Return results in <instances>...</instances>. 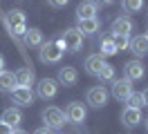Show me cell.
Here are the masks:
<instances>
[{"label": "cell", "instance_id": "9c48e42d", "mask_svg": "<svg viewBox=\"0 0 148 134\" xmlns=\"http://www.w3.org/2000/svg\"><path fill=\"white\" fill-rule=\"evenodd\" d=\"M36 92H38V96L45 98V101L47 98H54L56 92H58V83H56L54 78H43V80H38Z\"/></svg>", "mask_w": 148, "mask_h": 134}, {"label": "cell", "instance_id": "cb8c5ba5", "mask_svg": "<svg viewBox=\"0 0 148 134\" xmlns=\"http://www.w3.org/2000/svg\"><path fill=\"white\" fill-rule=\"evenodd\" d=\"M126 103H128V107H130V110H139V112H141V107H144V101H141V94H135V92L130 94V98L126 101Z\"/></svg>", "mask_w": 148, "mask_h": 134}, {"label": "cell", "instance_id": "52a82bcc", "mask_svg": "<svg viewBox=\"0 0 148 134\" xmlns=\"http://www.w3.org/2000/svg\"><path fill=\"white\" fill-rule=\"evenodd\" d=\"M132 29H135V22L128 16H121V18L112 20V36H126V38H130Z\"/></svg>", "mask_w": 148, "mask_h": 134}, {"label": "cell", "instance_id": "8fae6325", "mask_svg": "<svg viewBox=\"0 0 148 134\" xmlns=\"http://www.w3.org/2000/svg\"><path fill=\"white\" fill-rule=\"evenodd\" d=\"M0 121L5 125H9L11 130H18V125L23 123V114H20L18 107H7V110L2 112V116H0Z\"/></svg>", "mask_w": 148, "mask_h": 134}, {"label": "cell", "instance_id": "e0dca14e", "mask_svg": "<svg viewBox=\"0 0 148 134\" xmlns=\"http://www.w3.org/2000/svg\"><path fill=\"white\" fill-rule=\"evenodd\" d=\"M121 123L126 125V127H137V125L141 123V112H139V110L126 107V110L121 112Z\"/></svg>", "mask_w": 148, "mask_h": 134}, {"label": "cell", "instance_id": "9a60e30c", "mask_svg": "<svg viewBox=\"0 0 148 134\" xmlns=\"http://www.w3.org/2000/svg\"><path fill=\"white\" fill-rule=\"evenodd\" d=\"M76 80H79V71L74 69V67H61V69H58V78H56V83L70 87V85H74Z\"/></svg>", "mask_w": 148, "mask_h": 134}, {"label": "cell", "instance_id": "2e32d148", "mask_svg": "<svg viewBox=\"0 0 148 134\" xmlns=\"http://www.w3.org/2000/svg\"><path fill=\"white\" fill-rule=\"evenodd\" d=\"M130 52L135 54V56H146L148 54V38H146V34L144 36H135V38H130Z\"/></svg>", "mask_w": 148, "mask_h": 134}, {"label": "cell", "instance_id": "d4e9b609", "mask_svg": "<svg viewBox=\"0 0 148 134\" xmlns=\"http://www.w3.org/2000/svg\"><path fill=\"white\" fill-rule=\"evenodd\" d=\"M112 43H114V49H117V52H123V49H128L130 38H126V36H112Z\"/></svg>", "mask_w": 148, "mask_h": 134}, {"label": "cell", "instance_id": "5b68a950", "mask_svg": "<svg viewBox=\"0 0 148 134\" xmlns=\"http://www.w3.org/2000/svg\"><path fill=\"white\" fill-rule=\"evenodd\" d=\"M132 94V83L126 78H114L112 80V96L117 101H128Z\"/></svg>", "mask_w": 148, "mask_h": 134}, {"label": "cell", "instance_id": "83f0119b", "mask_svg": "<svg viewBox=\"0 0 148 134\" xmlns=\"http://www.w3.org/2000/svg\"><path fill=\"white\" fill-rule=\"evenodd\" d=\"M34 134H56V132H54V130H49V127H38Z\"/></svg>", "mask_w": 148, "mask_h": 134}, {"label": "cell", "instance_id": "d6a6232c", "mask_svg": "<svg viewBox=\"0 0 148 134\" xmlns=\"http://www.w3.org/2000/svg\"><path fill=\"white\" fill-rule=\"evenodd\" d=\"M146 130H148V118H146Z\"/></svg>", "mask_w": 148, "mask_h": 134}, {"label": "cell", "instance_id": "4fadbf2b", "mask_svg": "<svg viewBox=\"0 0 148 134\" xmlns=\"http://www.w3.org/2000/svg\"><path fill=\"white\" fill-rule=\"evenodd\" d=\"M123 71H126V80H139V78H144V65L135 58V61H128L126 63V67H123Z\"/></svg>", "mask_w": 148, "mask_h": 134}, {"label": "cell", "instance_id": "603a6c76", "mask_svg": "<svg viewBox=\"0 0 148 134\" xmlns=\"http://www.w3.org/2000/svg\"><path fill=\"white\" fill-rule=\"evenodd\" d=\"M97 78H101V80H114V67H112L110 63H106L101 67V71L97 74Z\"/></svg>", "mask_w": 148, "mask_h": 134}, {"label": "cell", "instance_id": "277c9868", "mask_svg": "<svg viewBox=\"0 0 148 134\" xmlns=\"http://www.w3.org/2000/svg\"><path fill=\"white\" fill-rule=\"evenodd\" d=\"M85 101H88V105L90 107H103L106 103H108V89L103 87V85H94V87L88 89V96H85Z\"/></svg>", "mask_w": 148, "mask_h": 134}, {"label": "cell", "instance_id": "836d02e7", "mask_svg": "<svg viewBox=\"0 0 148 134\" xmlns=\"http://www.w3.org/2000/svg\"><path fill=\"white\" fill-rule=\"evenodd\" d=\"M146 38H148V34H146Z\"/></svg>", "mask_w": 148, "mask_h": 134}, {"label": "cell", "instance_id": "d6986e66", "mask_svg": "<svg viewBox=\"0 0 148 134\" xmlns=\"http://www.w3.org/2000/svg\"><path fill=\"white\" fill-rule=\"evenodd\" d=\"M103 65H106V61H103L99 54H92V56L85 58V69H88V74H92V76H97V74L101 71Z\"/></svg>", "mask_w": 148, "mask_h": 134}, {"label": "cell", "instance_id": "3957f363", "mask_svg": "<svg viewBox=\"0 0 148 134\" xmlns=\"http://www.w3.org/2000/svg\"><path fill=\"white\" fill-rule=\"evenodd\" d=\"M38 56H40L43 63H58L63 58V49L56 43H43L40 49H38Z\"/></svg>", "mask_w": 148, "mask_h": 134}, {"label": "cell", "instance_id": "f1b7e54d", "mask_svg": "<svg viewBox=\"0 0 148 134\" xmlns=\"http://www.w3.org/2000/svg\"><path fill=\"white\" fill-rule=\"evenodd\" d=\"M49 5H52V7H65V2H63V0H52Z\"/></svg>", "mask_w": 148, "mask_h": 134}, {"label": "cell", "instance_id": "ac0fdd59", "mask_svg": "<svg viewBox=\"0 0 148 134\" xmlns=\"http://www.w3.org/2000/svg\"><path fill=\"white\" fill-rule=\"evenodd\" d=\"M99 27H101L99 18H90V20H79L76 31H79L81 36H85V34H97V31H99Z\"/></svg>", "mask_w": 148, "mask_h": 134}, {"label": "cell", "instance_id": "4dcf8cb0", "mask_svg": "<svg viewBox=\"0 0 148 134\" xmlns=\"http://www.w3.org/2000/svg\"><path fill=\"white\" fill-rule=\"evenodd\" d=\"M0 71H5V58H2V54H0Z\"/></svg>", "mask_w": 148, "mask_h": 134}, {"label": "cell", "instance_id": "f546056e", "mask_svg": "<svg viewBox=\"0 0 148 134\" xmlns=\"http://www.w3.org/2000/svg\"><path fill=\"white\" fill-rule=\"evenodd\" d=\"M141 101H144V105H148V89L141 92Z\"/></svg>", "mask_w": 148, "mask_h": 134}, {"label": "cell", "instance_id": "5bb4252c", "mask_svg": "<svg viewBox=\"0 0 148 134\" xmlns=\"http://www.w3.org/2000/svg\"><path fill=\"white\" fill-rule=\"evenodd\" d=\"M97 11H99L97 2H81L76 7V18L79 20H90V18H97Z\"/></svg>", "mask_w": 148, "mask_h": 134}, {"label": "cell", "instance_id": "44dd1931", "mask_svg": "<svg viewBox=\"0 0 148 134\" xmlns=\"http://www.w3.org/2000/svg\"><path fill=\"white\" fill-rule=\"evenodd\" d=\"M18 87V85H16V76H14V74H11V71H0V92H14V89Z\"/></svg>", "mask_w": 148, "mask_h": 134}, {"label": "cell", "instance_id": "8992f818", "mask_svg": "<svg viewBox=\"0 0 148 134\" xmlns=\"http://www.w3.org/2000/svg\"><path fill=\"white\" fill-rule=\"evenodd\" d=\"M85 114H88L85 105L79 103V101H74V103H70L67 110H65V121H70V123H83Z\"/></svg>", "mask_w": 148, "mask_h": 134}, {"label": "cell", "instance_id": "ffe728a7", "mask_svg": "<svg viewBox=\"0 0 148 134\" xmlns=\"http://www.w3.org/2000/svg\"><path fill=\"white\" fill-rule=\"evenodd\" d=\"M25 43H27V47H38V49H40V45L45 43V40H43V31L36 29V27L27 29V31H25Z\"/></svg>", "mask_w": 148, "mask_h": 134}, {"label": "cell", "instance_id": "30bf717a", "mask_svg": "<svg viewBox=\"0 0 148 134\" xmlns=\"http://www.w3.org/2000/svg\"><path fill=\"white\" fill-rule=\"evenodd\" d=\"M81 45H83V36L79 34L76 29H67L63 34V47L67 52H79Z\"/></svg>", "mask_w": 148, "mask_h": 134}, {"label": "cell", "instance_id": "7402d4cb", "mask_svg": "<svg viewBox=\"0 0 148 134\" xmlns=\"http://www.w3.org/2000/svg\"><path fill=\"white\" fill-rule=\"evenodd\" d=\"M114 54H117V49H114V43H112V36H106V38H103L101 40V54H99V56H114Z\"/></svg>", "mask_w": 148, "mask_h": 134}, {"label": "cell", "instance_id": "1f68e13d", "mask_svg": "<svg viewBox=\"0 0 148 134\" xmlns=\"http://www.w3.org/2000/svg\"><path fill=\"white\" fill-rule=\"evenodd\" d=\"M11 134H27V132H23V130H14Z\"/></svg>", "mask_w": 148, "mask_h": 134}, {"label": "cell", "instance_id": "7c38bea8", "mask_svg": "<svg viewBox=\"0 0 148 134\" xmlns=\"http://www.w3.org/2000/svg\"><path fill=\"white\" fill-rule=\"evenodd\" d=\"M14 76H16V85H18V87H29L32 89L34 80H36V74H34L32 67H20Z\"/></svg>", "mask_w": 148, "mask_h": 134}, {"label": "cell", "instance_id": "4316f807", "mask_svg": "<svg viewBox=\"0 0 148 134\" xmlns=\"http://www.w3.org/2000/svg\"><path fill=\"white\" fill-rule=\"evenodd\" d=\"M11 132H14V130H11L9 125H5L2 121H0V134H11Z\"/></svg>", "mask_w": 148, "mask_h": 134}, {"label": "cell", "instance_id": "ba28073f", "mask_svg": "<svg viewBox=\"0 0 148 134\" xmlns=\"http://www.w3.org/2000/svg\"><path fill=\"white\" fill-rule=\"evenodd\" d=\"M11 101H14L18 107H29L34 103V92L29 87H16L11 92Z\"/></svg>", "mask_w": 148, "mask_h": 134}, {"label": "cell", "instance_id": "7a4b0ae2", "mask_svg": "<svg viewBox=\"0 0 148 134\" xmlns=\"http://www.w3.org/2000/svg\"><path fill=\"white\" fill-rule=\"evenodd\" d=\"M43 121H45V127L58 130L61 125H65V112L61 107H45L43 110Z\"/></svg>", "mask_w": 148, "mask_h": 134}, {"label": "cell", "instance_id": "6da1fadb", "mask_svg": "<svg viewBox=\"0 0 148 134\" xmlns=\"http://www.w3.org/2000/svg\"><path fill=\"white\" fill-rule=\"evenodd\" d=\"M2 20H5V27H7L9 36H25L27 25H25V14H23L20 9H11V11H7V14L2 16Z\"/></svg>", "mask_w": 148, "mask_h": 134}, {"label": "cell", "instance_id": "484cf974", "mask_svg": "<svg viewBox=\"0 0 148 134\" xmlns=\"http://www.w3.org/2000/svg\"><path fill=\"white\" fill-rule=\"evenodd\" d=\"M141 7H144V2H141V0H126V2H123V9H126V11H130V14L139 11Z\"/></svg>", "mask_w": 148, "mask_h": 134}]
</instances>
